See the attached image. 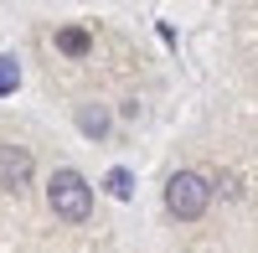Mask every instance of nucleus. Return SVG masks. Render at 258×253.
Here are the masks:
<instances>
[{
  "instance_id": "4",
  "label": "nucleus",
  "mask_w": 258,
  "mask_h": 253,
  "mask_svg": "<svg viewBox=\"0 0 258 253\" xmlns=\"http://www.w3.org/2000/svg\"><path fill=\"white\" fill-rule=\"evenodd\" d=\"M88 41H93V36L83 31V26H62V31H57V52H62V57H83V52H88Z\"/></svg>"
},
{
  "instance_id": "6",
  "label": "nucleus",
  "mask_w": 258,
  "mask_h": 253,
  "mask_svg": "<svg viewBox=\"0 0 258 253\" xmlns=\"http://www.w3.org/2000/svg\"><path fill=\"white\" fill-rule=\"evenodd\" d=\"M103 186H109V197H114V202H129V197H135V176H129L124 165H114V171L103 176Z\"/></svg>"
},
{
  "instance_id": "5",
  "label": "nucleus",
  "mask_w": 258,
  "mask_h": 253,
  "mask_svg": "<svg viewBox=\"0 0 258 253\" xmlns=\"http://www.w3.org/2000/svg\"><path fill=\"white\" fill-rule=\"evenodd\" d=\"M78 124H83V135H93V140L109 135V114H103L98 103H83V109H78Z\"/></svg>"
},
{
  "instance_id": "3",
  "label": "nucleus",
  "mask_w": 258,
  "mask_h": 253,
  "mask_svg": "<svg viewBox=\"0 0 258 253\" xmlns=\"http://www.w3.org/2000/svg\"><path fill=\"white\" fill-rule=\"evenodd\" d=\"M26 181H31V150L26 145H0V186L21 192Z\"/></svg>"
},
{
  "instance_id": "7",
  "label": "nucleus",
  "mask_w": 258,
  "mask_h": 253,
  "mask_svg": "<svg viewBox=\"0 0 258 253\" xmlns=\"http://www.w3.org/2000/svg\"><path fill=\"white\" fill-rule=\"evenodd\" d=\"M21 88V62L16 57H0V98H11Z\"/></svg>"
},
{
  "instance_id": "1",
  "label": "nucleus",
  "mask_w": 258,
  "mask_h": 253,
  "mask_svg": "<svg viewBox=\"0 0 258 253\" xmlns=\"http://www.w3.org/2000/svg\"><path fill=\"white\" fill-rule=\"evenodd\" d=\"M47 202H52V212H57L62 222H88V217H93V186L83 181L73 165L52 171V181H47Z\"/></svg>"
},
{
  "instance_id": "2",
  "label": "nucleus",
  "mask_w": 258,
  "mask_h": 253,
  "mask_svg": "<svg viewBox=\"0 0 258 253\" xmlns=\"http://www.w3.org/2000/svg\"><path fill=\"white\" fill-rule=\"evenodd\" d=\"M165 207L176 222H197L207 207H212V181L202 171H176L165 181Z\"/></svg>"
}]
</instances>
